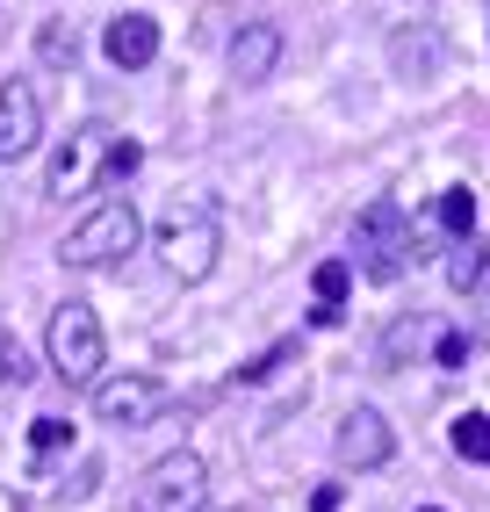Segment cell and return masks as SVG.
I'll return each mask as SVG.
<instances>
[{"mask_svg": "<svg viewBox=\"0 0 490 512\" xmlns=\"http://www.w3.org/2000/svg\"><path fill=\"white\" fill-rule=\"evenodd\" d=\"M418 253H426V246H418V224L397 210L390 195L368 202V210L354 217V267H361V282H375V289L404 282V267H411Z\"/></svg>", "mask_w": 490, "mask_h": 512, "instance_id": "6da1fadb", "label": "cell"}, {"mask_svg": "<svg viewBox=\"0 0 490 512\" xmlns=\"http://www.w3.org/2000/svg\"><path fill=\"white\" fill-rule=\"evenodd\" d=\"M44 361L65 390H94L101 383V361H109V339H101L94 303H58L51 325H44Z\"/></svg>", "mask_w": 490, "mask_h": 512, "instance_id": "7a4b0ae2", "label": "cell"}, {"mask_svg": "<svg viewBox=\"0 0 490 512\" xmlns=\"http://www.w3.org/2000/svg\"><path fill=\"white\" fill-rule=\"evenodd\" d=\"M152 253H159V267L173 282H188V289L209 282V275H217V253H224L217 210H202V202H195V210H188V202H181V210H166L159 231H152Z\"/></svg>", "mask_w": 490, "mask_h": 512, "instance_id": "3957f363", "label": "cell"}, {"mask_svg": "<svg viewBox=\"0 0 490 512\" xmlns=\"http://www.w3.org/2000/svg\"><path fill=\"white\" fill-rule=\"evenodd\" d=\"M137 246H145V217H137L130 202H101V210H87L73 231L58 238V260H65V267H80V275H94V267L130 260Z\"/></svg>", "mask_w": 490, "mask_h": 512, "instance_id": "277c9868", "label": "cell"}, {"mask_svg": "<svg viewBox=\"0 0 490 512\" xmlns=\"http://www.w3.org/2000/svg\"><path fill=\"white\" fill-rule=\"evenodd\" d=\"M130 512H209V462L195 448L159 455L130 491Z\"/></svg>", "mask_w": 490, "mask_h": 512, "instance_id": "5b68a950", "label": "cell"}, {"mask_svg": "<svg viewBox=\"0 0 490 512\" xmlns=\"http://www.w3.org/2000/svg\"><path fill=\"white\" fill-rule=\"evenodd\" d=\"M166 412V383L159 375H101L94 383V419L101 426H123V433H137V426H152Z\"/></svg>", "mask_w": 490, "mask_h": 512, "instance_id": "8992f818", "label": "cell"}, {"mask_svg": "<svg viewBox=\"0 0 490 512\" xmlns=\"http://www.w3.org/2000/svg\"><path fill=\"white\" fill-rule=\"evenodd\" d=\"M37 145H44V94L15 73V80H0V166L29 159Z\"/></svg>", "mask_w": 490, "mask_h": 512, "instance_id": "52a82bcc", "label": "cell"}, {"mask_svg": "<svg viewBox=\"0 0 490 512\" xmlns=\"http://www.w3.org/2000/svg\"><path fill=\"white\" fill-rule=\"evenodd\" d=\"M332 455H339V469H382L397 455V433H390V419L375 412V404H354V412L339 419V433H332Z\"/></svg>", "mask_w": 490, "mask_h": 512, "instance_id": "ba28073f", "label": "cell"}, {"mask_svg": "<svg viewBox=\"0 0 490 512\" xmlns=\"http://www.w3.org/2000/svg\"><path fill=\"white\" fill-rule=\"evenodd\" d=\"M101 159H109V130L101 123H80L73 138L51 152V195H80V188H101Z\"/></svg>", "mask_w": 490, "mask_h": 512, "instance_id": "9c48e42d", "label": "cell"}, {"mask_svg": "<svg viewBox=\"0 0 490 512\" xmlns=\"http://www.w3.org/2000/svg\"><path fill=\"white\" fill-rule=\"evenodd\" d=\"M101 51H109L116 73H145V65L159 58V15H116L109 29H101Z\"/></svg>", "mask_w": 490, "mask_h": 512, "instance_id": "30bf717a", "label": "cell"}, {"mask_svg": "<svg viewBox=\"0 0 490 512\" xmlns=\"http://www.w3.org/2000/svg\"><path fill=\"white\" fill-rule=\"evenodd\" d=\"M274 65H282V29L274 22H245L231 37V80L260 87V80H274Z\"/></svg>", "mask_w": 490, "mask_h": 512, "instance_id": "8fae6325", "label": "cell"}, {"mask_svg": "<svg viewBox=\"0 0 490 512\" xmlns=\"http://www.w3.org/2000/svg\"><path fill=\"white\" fill-rule=\"evenodd\" d=\"M490 282V238L476 231V238H454V246H447V289L454 296H476Z\"/></svg>", "mask_w": 490, "mask_h": 512, "instance_id": "7c38bea8", "label": "cell"}, {"mask_svg": "<svg viewBox=\"0 0 490 512\" xmlns=\"http://www.w3.org/2000/svg\"><path fill=\"white\" fill-rule=\"evenodd\" d=\"M426 217H433V231H447V238H476V188H440Z\"/></svg>", "mask_w": 490, "mask_h": 512, "instance_id": "4fadbf2b", "label": "cell"}, {"mask_svg": "<svg viewBox=\"0 0 490 512\" xmlns=\"http://www.w3.org/2000/svg\"><path fill=\"white\" fill-rule=\"evenodd\" d=\"M37 58L58 65V73H73V58H80V29H73V15H51V22L37 29Z\"/></svg>", "mask_w": 490, "mask_h": 512, "instance_id": "5bb4252c", "label": "cell"}, {"mask_svg": "<svg viewBox=\"0 0 490 512\" xmlns=\"http://www.w3.org/2000/svg\"><path fill=\"white\" fill-rule=\"evenodd\" d=\"M426 332H433V318H418V311H404V318H397L390 332H382V354H375V361H382V368H404V361L418 354V339H426Z\"/></svg>", "mask_w": 490, "mask_h": 512, "instance_id": "9a60e30c", "label": "cell"}, {"mask_svg": "<svg viewBox=\"0 0 490 512\" xmlns=\"http://www.w3.org/2000/svg\"><path fill=\"white\" fill-rule=\"evenodd\" d=\"M447 440H454V455H462V462L483 469V462H490V412H462Z\"/></svg>", "mask_w": 490, "mask_h": 512, "instance_id": "2e32d148", "label": "cell"}, {"mask_svg": "<svg viewBox=\"0 0 490 512\" xmlns=\"http://www.w3.org/2000/svg\"><path fill=\"white\" fill-rule=\"evenodd\" d=\"M137 166H145V145H137V138H109V159H101V188H123Z\"/></svg>", "mask_w": 490, "mask_h": 512, "instance_id": "e0dca14e", "label": "cell"}, {"mask_svg": "<svg viewBox=\"0 0 490 512\" xmlns=\"http://www.w3.org/2000/svg\"><path fill=\"white\" fill-rule=\"evenodd\" d=\"M310 289H318V303L346 311V289H354V267H346V260H318V275H310Z\"/></svg>", "mask_w": 490, "mask_h": 512, "instance_id": "ac0fdd59", "label": "cell"}, {"mask_svg": "<svg viewBox=\"0 0 490 512\" xmlns=\"http://www.w3.org/2000/svg\"><path fill=\"white\" fill-rule=\"evenodd\" d=\"M15 383H29V354H22V339L0 325V390H15Z\"/></svg>", "mask_w": 490, "mask_h": 512, "instance_id": "d6986e66", "label": "cell"}, {"mask_svg": "<svg viewBox=\"0 0 490 512\" xmlns=\"http://www.w3.org/2000/svg\"><path fill=\"white\" fill-rule=\"evenodd\" d=\"M282 361H296V339H282V347H267L260 361H245V368L231 375V383H267V375H274V368H282Z\"/></svg>", "mask_w": 490, "mask_h": 512, "instance_id": "ffe728a7", "label": "cell"}, {"mask_svg": "<svg viewBox=\"0 0 490 512\" xmlns=\"http://www.w3.org/2000/svg\"><path fill=\"white\" fill-rule=\"evenodd\" d=\"M65 440H73V419H37V426H29V448H37V462L58 455Z\"/></svg>", "mask_w": 490, "mask_h": 512, "instance_id": "44dd1931", "label": "cell"}, {"mask_svg": "<svg viewBox=\"0 0 490 512\" xmlns=\"http://www.w3.org/2000/svg\"><path fill=\"white\" fill-rule=\"evenodd\" d=\"M469 347H476L469 332H440V339H433V361H440V368H469Z\"/></svg>", "mask_w": 490, "mask_h": 512, "instance_id": "7402d4cb", "label": "cell"}, {"mask_svg": "<svg viewBox=\"0 0 490 512\" xmlns=\"http://www.w3.org/2000/svg\"><path fill=\"white\" fill-rule=\"evenodd\" d=\"M469 339H476V347H490V282L476 289V325H469Z\"/></svg>", "mask_w": 490, "mask_h": 512, "instance_id": "603a6c76", "label": "cell"}, {"mask_svg": "<svg viewBox=\"0 0 490 512\" xmlns=\"http://www.w3.org/2000/svg\"><path fill=\"white\" fill-rule=\"evenodd\" d=\"M339 505H346L339 484H318V491H310V512H339Z\"/></svg>", "mask_w": 490, "mask_h": 512, "instance_id": "cb8c5ba5", "label": "cell"}, {"mask_svg": "<svg viewBox=\"0 0 490 512\" xmlns=\"http://www.w3.org/2000/svg\"><path fill=\"white\" fill-rule=\"evenodd\" d=\"M418 512H440V505H418Z\"/></svg>", "mask_w": 490, "mask_h": 512, "instance_id": "d4e9b609", "label": "cell"}]
</instances>
